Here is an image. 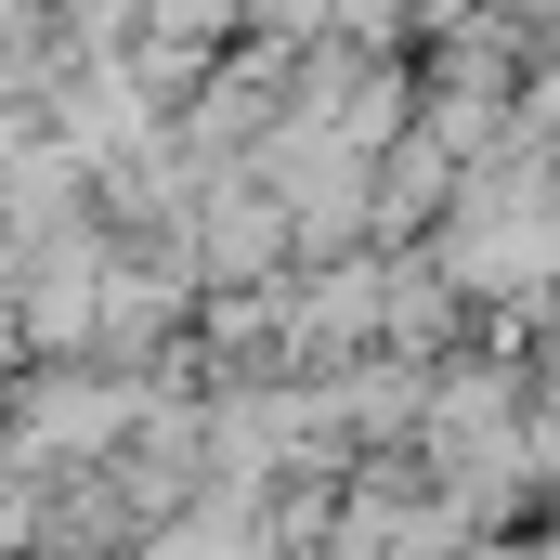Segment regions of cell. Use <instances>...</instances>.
<instances>
[{"instance_id":"1","label":"cell","mask_w":560,"mask_h":560,"mask_svg":"<svg viewBox=\"0 0 560 560\" xmlns=\"http://www.w3.org/2000/svg\"><path fill=\"white\" fill-rule=\"evenodd\" d=\"M196 248H209V275H222V287H235V275H275V248H287L275 170H222V183L196 196Z\"/></svg>"},{"instance_id":"3","label":"cell","mask_w":560,"mask_h":560,"mask_svg":"<svg viewBox=\"0 0 560 560\" xmlns=\"http://www.w3.org/2000/svg\"><path fill=\"white\" fill-rule=\"evenodd\" d=\"M548 118H560V79H548Z\"/></svg>"},{"instance_id":"2","label":"cell","mask_w":560,"mask_h":560,"mask_svg":"<svg viewBox=\"0 0 560 560\" xmlns=\"http://www.w3.org/2000/svg\"><path fill=\"white\" fill-rule=\"evenodd\" d=\"M143 560H261V509H235V495H209V509H183L170 535Z\"/></svg>"}]
</instances>
